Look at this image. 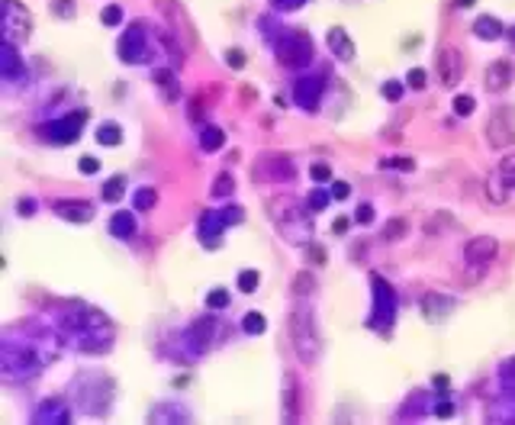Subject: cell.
I'll list each match as a JSON object with an SVG mask.
<instances>
[{
  "mask_svg": "<svg viewBox=\"0 0 515 425\" xmlns=\"http://www.w3.org/2000/svg\"><path fill=\"white\" fill-rule=\"evenodd\" d=\"M55 339L45 332H7L0 341V374L4 381H26L55 361Z\"/></svg>",
  "mask_w": 515,
  "mask_h": 425,
  "instance_id": "1",
  "label": "cell"
},
{
  "mask_svg": "<svg viewBox=\"0 0 515 425\" xmlns=\"http://www.w3.org/2000/svg\"><path fill=\"white\" fill-rule=\"evenodd\" d=\"M58 339L74 351L100 354L114 348V326L94 306H71L58 319Z\"/></svg>",
  "mask_w": 515,
  "mask_h": 425,
  "instance_id": "2",
  "label": "cell"
},
{
  "mask_svg": "<svg viewBox=\"0 0 515 425\" xmlns=\"http://www.w3.org/2000/svg\"><path fill=\"white\" fill-rule=\"evenodd\" d=\"M310 206L297 203V200H271L268 212L274 220L277 232L293 245H310L312 242V222H310Z\"/></svg>",
  "mask_w": 515,
  "mask_h": 425,
  "instance_id": "3",
  "label": "cell"
},
{
  "mask_svg": "<svg viewBox=\"0 0 515 425\" xmlns=\"http://www.w3.org/2000/svg\"><path fill=\"white\" fill-rule=\"evenodd\" d=\"M290 341L297 348L300 361L303 364H316L322 358V335H319L316 316L306 303H297L293 312H290Z\"/></svg>",
  "mask_w": 515,
  "mask_h": 425,
  "instance_id": "4",
  "label": "cell"
},
{
  "mask_svg": "<svg viewBox=\"0 0 515 425\" xmlns=\"http://www.w3.org/2000/svg\"><path fill=\"white\" fill-rule=\"evenodd\" d=\"M87 381H91L87 371L74 381V400H78L81 410L91 412V416H104V412L110 410V403H114V383L104 374H94V383Z\"/></svg>",
  "mask_w": 515,
  "mask_h": 425,
  "instance_id": "5",
  "label": "cell"
},
{
  "mask_svg": "<svg viewBox=\"0 0 515 425\" xmlns=\"http://www.w3.org/2000/svg\"><path fill=\"white\" fill-rule=\"evenodd\" d=\"M162 35H152L145 23H133L120 39V62L126 64H149L155 58V43Z\"/></svg>",
  "mask_w": 515,
  "mask_h": 425,
  "instance_id": "6",
  "label": "cell"
},
{
  "mask_svg": "<svg viewBox=\"0 0 515 425\" xmlns=\"http://www.w3.org/2000/svg\"><path fill=\"white\" fill-rule=\"evenodd\" d=\"M371 293H374V310H371L364 326L374 329V332H390L396 319V291L381 274H371Z\"/></svg>",
  "mask_w": 515,
  "mask_h": 425,
  "instance_id": "7",
  "label": "cell"
},
{
  "mask_svg": "<svg viewBox=\"0 0 515 425\" xmlns=\"http://www.w3.org/2000/svg\"><path fill=\"white\" fill-rule=\"evenodd\" d=\"M274 45H277V62L287 64V68H306L312 62V39L303 29H281Z\"/></svg>",
  "mask_w": 515,
  "mask_h": 425,
  "instance_id": "8",
  "label": "cell"
},
{
  "mask_svg": "<svg viewBox=\"0 0 515 425\" xmlns=\"http://www.w3.org/2000/svg\"><path fill=\"white\" fill-rule=\"evenodd\" d=\"M223 332H226V326H223L219 319L203 316V319H197V322H191V329L183 332V345H187L191 358H200V354L213 351V348L223 341Z\"/></svg>",
  "mask_w": 515,
  "mask_h": 425,
  "instance_id": "9",
  "label": "cell"
},
{
  "mask_svg": "<svg viewBox=\"0 0 515 425\" xmlns=\"http://www.w3.org/2000/svg\"><path fill=\"white\" fill-rule=\"evenodd\" d=\"M252 174H254V184H258V181L283 184V181H293V177H297V168H293V162H290L287 155H281V152H268V155H262L252 164Z\"/></svg>",
  "mask_w": 515,
  "mask_h": 425,
  "instance_id": "10",
  "label": "cell"
},
{
  "mask_svg": "<svg viewBox=\"0 0 515 425\" xmlns=\"http://www.w3.org/2000/svg\"><path fill=\"white\" fill-rule=\"evenodd\" d=\"M84 123H87V110H78V114H68L62 116V120L43 123L39 135H43L45 142H55V145H68V142H74L84 133Z\"/></svg>",
  "mask_w": 515,
  "mask_h": 425,
  "instance_id": "11",
  "label": "cell"
},
{
  "mask_svg": "<svg viewBox=\"0 0 515 425\" xmlns=\"http://www.w3.org/2000/svg\"><path fill=\"white\" fill-rule=\"evenodd\" d=\"M33 33V16L23 4L16 0H4V43H26V35Z\"/></svg>",
  "mask_w": 515,
  "mask_h": 425,
  "instance_id": "12",
  "label": "cell"
},
{
  "mask_svg": "<svg viewBox=\"0 0 515 425\" xmlns=\"http://www.w3.org/2000/svg\"><path fill=\"white\" fill-rule=\"evenodd\" d=\"M325 87H329V78H325V74H303V78L293 84V100L303 106L306 114H316L319 104H322Z\"/></svg>",
  "mask_w": 515,
  "mask_h": 425,
  "instance_id": "13",
  "label": "cell"
},
{
  "mask_svg": "<svg viewBox=\"0 0 515 425\" xmlns=\"http://www.w3.org/2000/svg\"><path fill=\"white\" fill-rule=\"evenodd\" d=\"M487 139L493 149H509L515 142V110L500 106L487 123Z\"/></svg>",
  "mask_w": 515,
  "mask_h": 425,
  "instance_id": "14",
  "label": "cell"
},
{
  "mask_svg": "<svg viewBox=\"0 0 515 425\" xmlns=\"http://www.w3.org/2000/svg\"><path fill=\"white\" fill-rule=\"evenodd\" d=\"M158 10H162L164 16L171 20V26H174L177 39H181V45H187V49H193L197 45V33H193L191 20H187V14H183V7L177 4V0H155Z\"/></svg>",
  "mask_w": 515,
  "mask_h": 425,
  "instance_id": "15",
  "label": "cell"
},
{
  "mask_svg": "<svg viewBox=\"0 0 515 425\" xmlns=\"http://www.w3.org/2000/svg\"><path fill=\"white\" fill-rule=\"evenodd\" d=\"M496 255H500V242H496L493 235H477V239H470L464 245V262L470 264V268L483 271Z\"/></svg>",
  "mask_w": 515,
  "mask_h": 425,
  "instance_id": "16",
  "label": "cell"
},
{
  "mask_svg": "<svg viewBox=\"0 0 515 425\" xmlns=\"http://www.w3.org/2000/svg\"><path fill=\"white\" fill-rule=\"evenodd\" d=\"M435 64H438V74H441V84L445 87H454L461 81V74H464V58H461V52L454 49V45H445V49L438 52Z\"/></svg>",
  "mask_w": 515,
  "mask_h": 425,
  "instance_id": "17",
  "label": "cell"
},
{
  "mask_svg": "<svg viewBox=\"0 0 515 425\" xmlns=\"http://www.w3.org/2000/svg\"><path fill=\"white\" fill-rule=\"evenodd\" d=\"M229 229L226 216H223V210H206L203 216H200V242H203L206 248H219L223 245V232Z\"/></svg>",
  "mask_w": 515,
  "mask_h": 425,
  "instance_id": "18",
  "label": "cell"
},
{
  "mask_svg": "<svg viewBox=\"0 0 515 425\" xmlns=\"http://www.w3.org/2000/svg\"><path fill=\"white\" fill-rule=\"evenodd\" d=\"M33 422L35 425H64V422H71V410H68V403L64 400H58V397H52V400H43L39 403V410L33 412Z\"/></svg>",
  "mask_w": 515,
  "mask_h": 425,
  "instance_id": "19",
  "label": "cell"
},
{
  "mask_svg": "<svg viewBox=\"0 0 515 425\" xmlns=\"http://www.w3.org/2000/svg\"><path fill=\"white\" fill-rule=\"evenodd\" d=\"M0 74H4V81H10V84L26 74V64H23V58H20V52H16L14 43L0 45Z\"/></svg>",
  "mask_w": 515,
  "mask_h": 425,
  "instance_id": "20",
  "label": "cell"
},
{
  "mask_svg": "<svg viewBox=\"0 0 515 425\" xmlns=\"http://www.w3.org/2000/svg\"><path fill=\"white\" fill-rule=\"evenodd\" d=\"M451 312H454V297H448V293H425L422 297V316L429 322H441Z\"/></svg>",
  "mask_w": 515,
  "mask_h": 425,
  "instance_id": "21",
  "label": "cell"
},
{
  "mask_svg": "<svg viewBox=\"0 0 515 425\" xmlns=\"http://www.w3.org/2000/svg\"><path fill=\"white\" fill-rule=\"evenodd\" d=\"M55 212L68 222H91L94 220V206L87 200H58Z\"/></svg>",
  "mask_w": 515,
  "mask_h": 425,
  "instance_id": "22",
  "label": "cell"
},
{
  "mask_svg": "<svg viewBox=\"0 0 515 425\" xmlns=\"http://www.w3.org/2000/svg\"><path fill=\"white\" fill-rule=\"evenodd\" d=\"M283 419L287 422H297L300 419V383L293 374L283 377Z\"/></svg>",
  "mask_w": 515,
  "mask_h": 425,
  "instance_id": "23",
  "label": "cell"
},
{
  "mask_svg": "<svg viewBox=\"0 0 515 425\" xmlns=\"http://www.w3.org/2000/svg\"><path fill=\"white\" fill-rule=\"evenodd\" d=\"M509 84H512V64H509L506 58H500V62H493L487 68V91L500 94V91H506Z\"/></svg>",
  "mask_w": 515,
  "mask_h": 425,
  "instance_id": "24",
  "label": "cell"
},
{
  "mask_svg": "<svg viewBox=\"0 0 515 425\" xmlns=\"http://www.w3.org/2000/svg\"><path fill=\"white\" fill-rule=\"evenodd\" d=\"M325 39H329V49H332L335 58H342V62H352V58H354V43H352V35H348L345 29L332 26Z\"/></svg>",
  "mask_w": 515,
  "mask_h": 425,
  "instance_id": "25",
  "label": "cell"
},
{
  "mask_svg": "<svg viewBox=\"0 0 515 425\" xmlns=\"http://www.w3.org/2000/svg\"><path fill=\"white\" fill-rule=\"evenodd\" d=\"M110 232L116 235V239H133L135 235V216L129 210H120L114 212V220H110Z\"/></svg>",
  "mask_w": 515,
  "mask_h": 425,
  "instance_id": "26",
  "label": "cell"
},
{
  "mask_svg": "<svg viewBox=\"0 0 515 425\" xmlns=\"http://www.w3.org/2000/svg\"><path fill=\"white\" fill-rule=\"evenodd\" d=\"M502 33H506V29H502V23L496 20V16H480V20L473 23V35H477V39H487V43L500 39Z\"/></svg>",
  "mask_w": 515,
  "mask_h": 425,
  "instance_id": "27",
  "label": "cell"
},
{
  "mask_svg": "<svg viewBox=\"0 0 515 425\" xmlns=\"http://www.w3.org/2000/svg\"><path fill=\"white\" fill-rule=\"evenodd\" d=\"M226 145V133L219 126H203V133H200V149L203 152H219Z\"/></svg>",
  "mask_w": 515,
  "mask_h": 425,
  "instance_id": "28",
  "label": "cell"
},
{
  "mask_svg": "<svg viewBox=\"0 0 515 425\" xmlns=\"http://www.w3.org/2000/svg\"><path fill=\"white\" fill-rule=\"evenodd\" d=\"M152 81H155V84H162L164 97H168V100H177V81H174V71H168V68H155Z\"/></svg>",
  "mask_w": 515,
  "mask_h": 425,
  "instance_id": "29",
  "label": "cell"
},
{
  "mask_svg": "<svg viewBox=\"0 0 515 425\" xmlns=\"http://www.w3.org/2000/svg\"><path fill=\"white\" fill-rule=\"evenodd\" d=\"M123 193H126V177H123V174L110 177V181L104 184V200H106V203H116V200H123Z\"/></svg>",
  "mask_w": 515,
  "mask_h": 425,
  "instance_id": "30",
  "label": "cell"
},
{
  "mask_svg": "<svg viewBox=\"0 0 515 425\" xmlns=\"http://www.w3.org/2000/svg\"><path fill=\"white\" fill-rule=\"evenodd\" d=\"M97 142H100V145H110V149H114V145H120V142H123V129L116 126V123H104V126L97 129Z\"/></svg>",
  "mask_w": 515,
  "mask_h": 425,
  "instance_id": "31",
  "label": "cell"
},
{
  "mask_svg": "<svg viewBox=\"0 0 515 425\" xmlns=\"http://www.w3.org/2000/svg\"><path fill=\"white\" fill-rule=\"evenodd\" d=\"M152 422H187V412H177V406H158L155 412H152Z\"/></svg>",
  "mask_w": 515,
  "mask_h": 425,
  "instance_id": "32",
  "label": "cell"
},
{
  "mask_svg": "<svg viewBox=\"0 0 515 425\" xmlns=\"http://www.w3.org/2000/svg\"><path fill=\"white\" fill-rule=\"evenodd\" d=\"M242 329H245L248 335H264V329H268V319H264L262 312H245V319H242Z\"/></svg>",
  "mask_w": 515,
  "mask_h": 425,
  "instance_id": "33",
  "label": "cell"
},
{
  "mask_svg": "<svg viewBox=\"0 0 515 425\" xmlns=\"http://www.w3.org/2000/svg\"><path fill=\"white\" fill-rule=\"evenodd\" d=\"M213 197H233L235 193V177L233 174H219L216 181H213Z\"/></svg>",
  "mask_w": 515,
  "mask_h": 425,
  "instance_id": "34",
  "label": "cell"
},
{
  "mask_svg": "<svg viewBox=\"0 0 515 425\" xmlns=\"http://www.w3.org/2000/svg\"><path fill=\"white\" fill-rule=\"evenodd\" d=\"M500 181L506 184V191H515V155H506L502 158V164H500Z\"/></svg>",
  "mask_w": 515,
  "mask_h": 425,
  "instance_id": "35",
  "label": "cell"
},
{
  "mask_svg": "<svg viewBox=\"0 0 515 425\" xmlns=\"http://www.w3.org/2000/svg\"><path fill=\"white\" fill-rule=\"evenodd\" d=\"M133 203H135V210H152V206L158 203L155 187H139V191H135V197H133Z\"/></svg>",
  "mask_w": 515,
  "mask_h": 425,
  "instance_id": "36",
  "label": "cell"
},
{
  "mask_svg": "<svg viewBox=\"0 0 515 425\" xmlns=\"http://www.w3.org/2000/svg\"><path fill=\"white\" fill-rule=\"evenodd\" d=\"M258 283H262V274H258V271L245 268L239 274V291L242 293H254V291H258Z\"/></svg>",
  "mask_w": 515,
  "mask_h": 425,
  "instance_id": "37",
  "label": "cell"
},
{
  "mask_svg": "<svg viewBox=\"0 0 515 425\" xmlns=\"http://www.w3.org/2000/svg\"><path fill=\"white\" fill-rule=\"evenodd\" d=\"M402 235H406V220H402V216H393V220H387L383 239H387V242H400Z\"/></svg>",
  "mask_w": 515,
  "mask_h": 425,
  "instance_id": "38",
  "label": "cell"
},
{
  "mask_svg": "<svg viewBox=\"0 0 515 425\" xmlns=\"http://www.w3.org/2000/svg\"><path fill=\"white\" fill-rule=\"evenodd\" d=\"M312 291H316V281H312L310 271L297 274V283H293V293H297V297H306V293H312Z\"/></svg>",
  "mask_w": 515,
  "mask_h": 425,
  "instance_id": "39",
  "label": "cell"
},
{
  "mask_svg": "<svg viewBox=\"0 0 515 425\" xmlns=\"http://www.w3.org/2000/svg\"><path fill=\"white\" fill-rule=\"evenodd\" d=\"M49 7L55 16H62V20H71L74 16V0H49Z\"/></svg>",
  "mask_w": 515,
  "mask_h": 425,
  "instance_id": "40",
  "label": "cell"
},
{
  "mask_svg": "<svg viewBox=\"0 0 515 425\" xmlns=\"http://www.w3.org/2000/svg\"><path fill=\"white\" fill-rule=\"evenodd\" d=\"M473 110H477V104H473L470 94H461V97H454V114H458V116H470Z\"/></svg>",
  "mask_w": 515,
  "mask_h": 425,
  "instance_id": "41",
  "label": "cell"
},
{
  "mask_svg": "<svg viewBox=\"0 0 515 425\" xmlns=\"http://www.w3.org/2000/svg\"><path fill=\"white\" fill-rule=\"evenodd\" d=\"M100 20H104V26H120V23H123V10L116 7V4H110V7H104Z\"/></svg>",
  "mask_w": 515,
  "mask_h": 425,
  "instance_id": "42",
  "label": "cell"
},
{
  "mask_svg": "<svg viewBox=\"0 0 515 425\" xmlns=\"http://www.w3.org/2000/svg\"><path fill=\"white\" fill-rule=\"evenodd\" d=\"M206 306H213V310H223V306H229V293L219 287V291H210L206 293Z\"/></svg>",
  "mask_w": 515,
  "mask_h": 425,
  "instance_id": "43",
  "label": "cell"
},
{
  "mask_svg": "<svg viewBox=\"0 0 515 425\" xmlns=\"http://www.w3.org/2000/svg\"><path fill=\"white\" fill-rule=\"evenodd\" d=\"M438 226H454V220H451V216H445V212H441V216H431V220L425 222V232H429V235L441 232Z\"/></svg>",
  "mask_w": 515,
  "mask_h": 425,
  "instance_id": "44",
  "label": "cell"
},
{
  "mask_svg": "<svg viewBox=\"0 0 515 425\" xmlns=\"http://www.w3.org/2000/svg\"><path fill=\"white\" fill-rule=\"evenodd\" d=\"M310 174H312V181H316V184H325V181L332 177V168H329V164H322V162H319V164H312V171H310Z\"/></svg>",
  "mask_w": 515,
  "mask_h": 425,
  "instance_id": "45",
  "label": "cell"
},
{
  "mask_svg": "<svg viewBox=\"0 0 515 425\" xmlns=\"http://www.w3.org/2000/svg\"><path fill=\"white\" fill-rule=\"evenodd\" d=\"M406 84H410L412 91H422V87H425V71L422 68H412L410 74H406Z\"/></svg>",
  "mask_w": 515,
  "mask_h": 425,
  "instance_id": "46",
  "label": "cell"
},
{
  "mask_svg": "<svg viewBox=\"0 0 515 425\" xmlns=\"http://www.w3.org/2000/svg\"><path fill=\"white\" fill-rule=\"evenodd\" d=\"M274 4V10H281V14H293V10H300L306 4V0H271Z\"/></svg>",
  "mask_w": 515,
  "mask_h": 425,
  "instance_id": "47",
  "label": "cell"
},
{
  "mask_svg": "<svg viewBox=\"0 0 515 425\" xmlns=\"http://www.w3.org/2000/svg\"><path fill=\"white\" fill-rule=\"evenodd\" d=\"M354 220L364 222V226H367V222H374V206H371V203H361L358 210H354Z\"/></svg>",
  "mask_w": 515,
  "mask_h": 425,
  "instance_id": "48",
  "label": "cell"
},
{
  "mask_svg": "<svg viewBox=\"0 0 515 425\" xmlns=\"http://www.w3.org/2000/svg\"><path fill=\"white\" fill-rule=\"evenodd\" d=\"M306 206H310V210H325V206H329V193H325V191H316V193H310V203H306Z\"/></svg>",
  "mask_w": 515,
  "mask_h": 425,
  "instance_id": "49",
  "label": "cell"
},
{
  "mask_svg": "<svg viewBox=\"0 0 515 425\" xmlns=\"http://www.w3.org/2000/svg\"><path fill=\"white\" fill-rule=\"evenodd\" d=\"M223 216H226L229 226H235V222L245 220V210H242V206H226V210H223Z\"/></svg>",
  "mask_w": 515,
  "mask_h": 425,
  "instance_id": "50",
  "label": "cell"
},
{
  "mask_svg": "<svg viewBox=\"0 0 515 425\" xmlns=\"http://www.w3.org/2000/svg\"><path fill=\"white\" fill-rule=\"evenodd\" d=\"M381 168H400V171H412V162L410 158H383Z\"/></svg>",
  "mask_w": 515,
  "mask_h": 425,
  "instance_id": "51",
  "label": "cell"
},
{
  "mask_svg": "<svg viewBox=\"0 0 515 425\" xmlns=\"http://www.w3.org/2000/svg\"><path fill=\"white\" fill-rule=\"evenodd\" d=\"M383 97H387V100H400L402 97V84H400V81H387V84H383Z\"/></svg>",
  "mask_w": 515,
  "mask_h": 425,
  "instance_id": "52",
  "label": "cell"
},
{
  "mask_svg": "<svg viewBox=\"0 0 515 425\" xmlns=\"http://www.w3.org/2000/svg\"><path fill=\"white\" fill-rule=\"evenodd\" d=\"M431 412H435L438 419H451V416H454V406L448 403V400H441V403L431 406Z\"/></svg>",
  "mask_w": 515,
  "mask_h": 425,
  "instance_id": "53",
  "label": "cell"
},
{
  "mask_svg": "<svg viewBox=\"0 0 515 425\" xmlns=\"http://www.w3.org/2000/svg\"><path fill=\"white\" fill-rule=\"evenodd\" d=\"M81 171H84V174H97L100 171L97 158H81Z\"/></svg>",
  "mask_w": 515,
  "mask_h": 425,
  "instance_id": "54",
  "label": "cell"
},
{
  "mask_svg": "<svg viewBox=\"0 0 515 425\" xmlns=\"http://www.w3.org/2000/svg\"><path fill=\"white\" fill-rule=\"evenodd\" d=\"M306 255H312V264H322L325 262V252L319 245H306Z\"/></svg>",
  "mask_w": 515,
  "mask_h": 425,
  "instance_id": "55",
  "label": "cell"
},
{
  "mask_svg": "<svg viewBox=\"0 0 515 425\" xmlns=\"http://www.w3.org/2000/svg\"><path fill=\"white\" fill-rule=\"evenodd\" d=\"M348 193H352V187H348L345 181H339V184H332V197H335V200H345Z\"/></svg>",
  "mask_w": 515,
  "mask_h": 425,
  "instance_id": "56",
  "label": "cell"
},
{
  "mask_svg": "<svg viewBox=\"0 0 515 425\" xmlns=\"http://www.w3.org/2000/svg\"><path fill=\"white\" fill-rule=\"evenodd\" d=\"M16 212H20V216H33V212H35V203H33V200H20Z\"/></svg>",
  "mask_w": 515,
  "mask_h": 425,
  "instance_id": "57",
  "label": "cell"
},
{
  "mask_svg": "<svg viewBox=\"0 0 515 425\" xmlns=\"http://www.w3.org/2000/svg\"><path fill=\"white\" fill-rule=\"evenodd\" d=\"M226 62L233 64V68H242V64H245V55H242V52H229Z\"/></svg>",
  "mask_w": 515,
  "mask_h": 425,
  "instance_id": "58",
  "label": "cell"
},
{
  "mask_svg": "<svg viewBox=\"0 0 515 425\" xmlns=\"http://www.w3.org/2000/svg\"><path fill=\"white\" fill-rule=\"evenodd\" d=\"M332 232L335 235H345L348 232V220H345V216H339V220L332 222Z\"/></svg>",
  "mask_w": 515,
  "mask_h": 425,
  "instance_id": "59",
  "label": "cell"
},
{
  "mask_svg": "<svg viewBox=\"0 0 515 425\" xmlns=\"http://www.w3.org/2000/svg\"><path fill=\"white\" fill-rule=\"evenodd\" d=\"M431 383H435V390H448V387H451L448 374H435V381H431Z\"/></svg>",
  "mask_w": 515,
  "mask_h": 425,
  "instance_id": "60",
  "label": "cell"
},
{
  "mask_svg": "<svg viewBox=\"0 0 515 425\" xmlns=\"http://www.w3.org/2000/svg\"><path fill=\"white\" fill-rule=\"evenodd\" d=\"M458 7H473V0H458Z\"/></svg>",
  "mask_w": 515,
  "mask_h": 425,
  "instance_id": "61",
  "label": "cell"
},
{
  "mask_svg": "<svg viewBox=\"0 0 515 425\" xmlns=\"http://www.w3.org/2000/svg\"><path fill=\"white\" fill-rule=\"evenodd\" d=\"M509 39H512V45H515V26H512V29H509Z\"/></svg>",
  "mask_w": 515,
  "mask_h": 425,
  "instance_id": "62",
  "label": "cell"
}]
</instances>
